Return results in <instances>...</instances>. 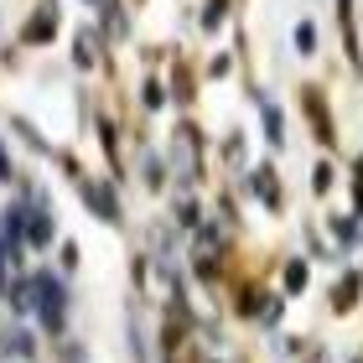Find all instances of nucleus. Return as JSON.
Listing matches in <instances>:
<instances>
[{
  "mask_svg": "<svg viewBox=\"0 0 363 363\" xmlns=\"http://www.w3.org/2000/svg\"><path fill=\"white\" fill-rule=\"evenodd\" d=\"M11 301L21 306V311H31L47 333H57V327H62V286H57L52 275H31L26 286L11 296Z\"/></svg>",
  "mask_w": 363,
  "mask_h": 363,
  "instance_id": "nucleus-1",
  "label": "nucleus"
},
{
  "mask_svg": "<svg viewBox=\"0 0 363 363\" xmlns=\"http://www.w3.org/2000/svg\"><path fill=\"white\" fill-rule=\"evenodd\" d=\"M21 286H26V275H21V239L0 234V296H16Z\"/></svg>",
  "mask_w": 363,
  "mask_h": 363,
  "instance_id": "nucleus-2",
  "label": "nucleus"
},
{
  "mask_svg": "<svg viewBox=\"0 0 363 363\" xmlns=\"http://www.w3.org/2000/svg\"><path fill=\"white\" fill-rule=\"evenodd\" d=\"M172 161H177L182 182L197 177V135H192V130H177V135H172Z\"/></svg>",
  "mask_w": 363,
  "mask_h": 363,
  "instance_id": "nucleus-3",
  "label": "nucleus"
},
{
  "mask_svg": "<svg viewBox=\"0 0 363 363\" xmlns=\"http://www.w3.org/2000/svg\"><path fill=\"white\" fill-rule=\"evenodd\" d=\"M78 192H84V203H89V208L99 213V218H109V223L120 218V208H114V197H109L104 187H99V182H78Z\"/></svg>",
  "mask_w": 363,
  "mask_h": 363,
  "instance_id": "nucleus-4",
  "label": "nucleus"
},
{
  "mask_svg": "<svg viewBox=\"0 0 363 363\" xmlns=\"http://www.w3.org/2000/svg\"><path fill=\"white\" fill-rule=\"evenodd\" d=\"M52 31H57V11L47 6V11H37V21L26 26V42H42V37H52Z\"/></svg>",
  "mask_w": 363,
  "mask_h": 363,
  "instance_id": "nucleus-5",
  "label": "nucleus"
},
{
  "mask_svg": "<svg viewBox=\"0 0 363 363\" xmlns=\"http://www.w3.org/2000/svg\"><path fill=\"white\" fill-rule=\"evenodd\" d=\"M259 114H265V135L280 145V140H286V125H280V109L270 104V99H259Z\"/></svg>",
  "mask_w": 363,
  "mask_h": 363,
  "instance_id": "nucleus-6",
  "label": "nucleus"
},
{
  "mask_svg": "<svg viewBox=\"0 0 363 363\" xmlns=\"http://www.w3.org/2000/svg\"><path fill=\"white\" fill-rule=\"evenodd\" d=\"M99 62V37L94 31H78V68H94Z\"/></svg>",
  "mask_w": 363,
  "mask_h": 363,
  "instance_id": "nucleus-7",
  "label": "nucleus"
},
{
  "mask_svg": "<svg viewBox=\"0 0 363 363\" xmlns=\"http://www.w3.org/2000/svg\"><path fill=\"white\" fill-rule=\"evenodd\" d=\"M353 296H358V275H348V280H342V286L333 291V301H337V311H348V306H353Z\"/></svg>",
  "mask_w": 363,
  "mask_h": 363,
  "instance_id": "nucleus-8",
  "label": "nucleus"
},
{
  "mask_svg": "<svg viewBox=\"0 0 363 363\" xmlns=\"http://www.w3.org/2000/svg\"><path fill=\"white\" fill-rule=\"evenodd\" d=\"M250 182H255V187H259V197H265V203H275V177H270L265 167H259V172H255Z\"/></svg>",
  "mask_w": 363,
  "mask_h": 363,
  "instance_id": "nucleus-9",
  "label": "nucleus"
},
{
  "mask_svg": "<svg viewBox=\"0 0 363 363\" xmlns=\"http://www.w3.org/2000/svg\"><path fill=\"white\" fill-rule=\"evenodd\" d=\"M286 286H291V291L306 286V265H301V259H296V265H286Z\"/></svg>",
  "mask_w": 363,
  "mask_h": 363,
  "instance_id": "nucleus-10",
  "label": "nucleus"
},
{
  "mask_svg": "<svg viewBox=\"0 0 363 363\" xmlns=\"http://www.w3.org/2000/svg\"><path fill=\"white\" fill-rule=\"evenodd\" d=\"M301 363H333V358H327L322 348H301Z\"/></svg>",
  "mask_w": 363,
  "mask_h": 363,
  "instance_id": "nucleus-11",
  "label": "nucleus"
},
{
  "mask_svg": "<svg viewBox=\"0 0 363 363\" xmlns=\"http://www.w3.org/2000/svg\"><path fill=\"white\" fill-rule=\"evenodd\" d=\"M353 363H363V358H353Z\"/></svg>",
  "mask_w": 363,
  "mask_h": 363,
  "instance_id": "nucleus-12",
  "label": "nucleus"
},
{
  "mask_svg": "<svg viewBox=\"0 0 363 363\" xmlns=\"http://www.w3.org/2000/svg\"><path fill=\"white\" fill-rule=\"evenodd\" d=\"M342 6H348V0H342Z\"/></svg>",
  "mask_w": 363,
  "mask_h": 363,
  "instance_id": "nucleus-13",
  "label": "nucleus"
}]
</instances>
